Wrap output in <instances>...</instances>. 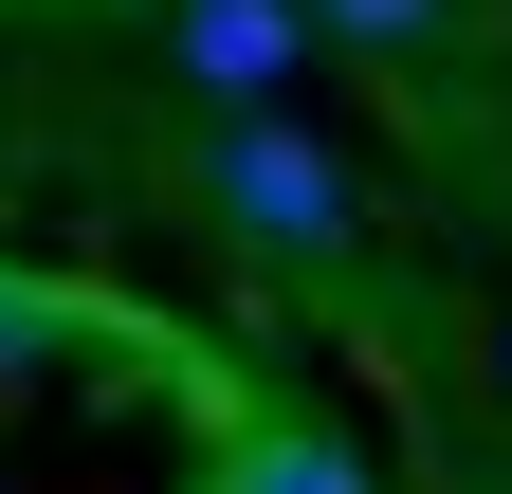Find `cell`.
Listing matches in <instances>:
<instances>
[{"label": "cell", "instance_id": "cell-4", "mask_svg": "<svg viewBox=\"0 0 512 494\" xmlns=\"http://www.w3.org/2000/svg\"><path fill=\"white\" fill-rule=\"evenodd\" d=\"M311 19H330V37H366V55H421L458 0H311Z\"/></svg>", "mask_w": 512, "mask_h": 494}, {"label": "cell", "instance_id": "cell-5", "mask_svg": "<svg viewBox=\"0 0 512 494\" xmlns=\"http://www.w3.org/2000/svg\"><path fill=\"white\" fill-rule=\"evenodd\" d=\"M55 348H74V312H55V293H19V275H0V385H19V366H55Z\"/></svg>", "mask_w": 512, "mask_h": 494}, {"label": "cell", "instance_id": "cell-2", "mask_svg": "<svg viewBox=\"0 0 512 494\" xmlns=\"http://www.w3.org/2000/svg\"><path fill=\"white\" fill-rule=\"evenodd\" d=\"M293 37H311V0H183V74H202L220 110H256L293 74Z\"/></svg>", "mask_w": 512, "mask_h": 494}, {"label": "cell", "instance_id": "cell-3", "mask_svg": "<svg viewBox=\"0 0 512 494\" xmlns=\"http://www.w3.org/2000/svg\"><path fill=\"white\" fill-rule=\"evenodd\" d=\"M220 494H384V476L330 440V421H256V440L220 458Z\"/></svg>", "mask_w": 512, "mask_h": 494}, {"label": "cell", "instance_id": "cell-6", "mask_svg": "<svg viewBox=\"0 0 512 494\" xmlns=\"http://www.w3.org/2000/svg\"><path fill=\"white\" fill-rule=\"evenodd\" d=\"M494 366H512V330H494Z\"/></svg>", "mask_w": 512, "mask_h": 494}, {"label": "cell", "instance_id": "cell-1", "mask_svg": "<svg viewBox=\"0 0 512 494\" xmlns=\"http://www.w3.org/2000/svg\"><path fill=\"white\" fill-rule=\"evenodd\" d=\"M202 202H220V220L256 238V257H348V220H366V202H348V165L311 147V129H293L275 92L202 129Z\"/></svg>", "mask_w": 512, "mask_h": 494}]
</instances>
